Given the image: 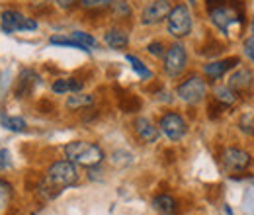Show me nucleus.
I'll list each match as a JSON object with an SVG mask.
<instances>
[{
	"label": "nucleus",
	"mask_w": 254,
	"mask_h": 215,
	"mask_svg": "<svg viewBox=\"0 0 254 215\" xmlns=\"http://www.w3.org/2000/svg\"><path fill=\"white\" fill-rule=\"evenodd\" d=\"M209 18H211V24L223 33H229L231 28L235 24H245V8L239 0H229V4H225L221 8L209 12Z\"/></svg>",
	"instance_id": "obj_2"
},
{
	"label": "nucleus",
	"mask_w": 254,
	"mask_h": 215,
	"mask_svg": "<svg viewBox=\"0 0 254 215\" xmlns=\"http://www.w3.org/2000/svg\"><path fill=\"white\" fill-rule=\"evenodd\" d=\"M188 65V53H186V47L182 43H172L166 53H164V72L170 76V78H176L184 72Z\"/></svg>",
	"instance_id": "obj_6"
},
{
	"label": "nucleus",
	"mask_w": 254,
	"mask_h": 215,
	"mask_svg": "<svg viewBox=\"0 0 254 215\" xmlns=\"http://www.w3.org/2000/svg\"><path fill=\"white\" fill-rule=\"evenodd\" d=\"M166 26L168 33L172 37H186L191 31V12L186 4H176L172 6L168 18H166Z\"/></svg>",
	"instance_id": "obj_4"
},
{
	"label": "nucleus",
	"mask_w": 254,
	"mask_h": 215,
	"mask_svg": "<svg viewBox=\"0 0 254 215\" xmlns=\"http://www.w3.org/2000/svg\"><path fill=\"white\" fill-rule=\"evenodd\" d=\"M213 100H217L225 108H229V106H235L239 102V92H235L229 84L227 86H217L213 90Z\"/></svg>",
	"instance_id": "obj_18"
},
{
	"label": "nucleus",
	"mask_w": 254,
	"mask_h": 215,
	"mask_svg": "<svg viewBox=\"0 0 254 215\" xmlns=\"http://www.w3.org/2000/svg\"><path fill=\"white\" fill-rule=\"evenodd\" d=\"M10 194H12V186L4 182V180H0V206H4L10 200Z\"/></svg>",
	"instance_id": "obj_29"
},
{
	"label": "nucleus",
	"mask_w": 254,
	"mask_h": 215,
	"mask_svg": "<svg viewBox=\"0 0 254 215\" xmlns=\"http://www.w3.org/2000/svg\"><path fill=\"white\" fill-rule=\"evenodd\" d=\"M114 0H80L78 4L84 10H106L108 6H112Z\"/></svg>",
	"instance_id": "obj_25"
},
{
	"label": "nucleus",
	"mask_w": 254,
	"mask_h": 215,
	"mask_svg": "<svg viewBox=\"0 0 254 215\" xmlns=\"http://www.w3.org/2000/svg\"><path fill=\"white\" fill-rule=\"evenodd\" d=\"M57 2V6L59 8H63V10H68V8H72L76 2H80V0H55Z\"/></svg>",
	"instance_id": "obj_34"
},
{
	"label": "nucleus",
	"mask_w": 254,
	"mask_h": 215,
	"mask_svg": "<svg viewBox=\"0 0 254 215\" xmlns=\"http://www.w3.org/2000/svg\"><path fill=\"white\" fill-rule=\"evenodd\" d=\"M133 127H135L137 137H139L143 143H155L160 135V129L151 122L149 118H137L135 123H133Z\"/></svg>",
	"instance_id": "obj_13"
},
{
	"label": "nucleus",
	"mask_w": 254,
	"mask_h": 215,
	"mask_svg": "<svg viewBox=\"0 0 254 215\" xmlns=\"http://www.w3.org/2000/svg\"><path fill=\"white\" fill-rule=\"evenodd\" d=\"M147 51H149L151 55H155V57H164L166 47H164V43H160V41H153V43L147 45Z\"/></svg>",
	"instance_id": "obj_28"
},
{
	"label": "nucleus",
	"mask_w": 254,
	"mask_h": 215,
	"mask_svg": "<svg viewBox=\"0 0 254 215\" xmlns=\"http://www.w3.org/2000/svg\"><path fill=\"white\" fill-rule=\"evenodd\" d=\"M78 180V168L72 160H57L53 162L49 168H47V174H45V182L55 188L57 192H61L63 188L76 184Z\"/></svg>",
	"instance_id": "obj_3"
},
{
	"label": "nucleus",
	"mask_w": 254,
	"mask_h": 215,
	"mask_svg": "<svg viewBox=\"0 0 254 215\" xmlns=\"http://www.w3.org/2000/svg\"><path fill=\"white\" fill-rule=\"evenodd\" d=\"M12 162H10V153L6 151V149H0V170H4V168H8Z\"/></svg>",
	"instance_id": "obj_33"
},
{
	"label": "nucleus",
	"mask_w": 254,
	"mask_h": 215,
	"mask_svg": "<svg viewBox=\"0 0 254 215\" xmlns=\"http://www.w3.org/2000/svg\"><path fill=\"white\" fill-rule=\"evenodd\" d=\"M253 35H254V22H253Z\"/></svg>",
	"instance_id": "obj_35"
},
{
	"label": "nucleus",
	"mask_w": 254,
	"mask_h": 215,
	"mask_svg": "<svg viewBox=\"0 0 254 215\" xmlns=\"http://www.w3.org/2000/svg\"><path fill=\"white\" fill-rule=\"evenodd\" d=\"M241 129L247 135H254V116H245L243 122H241Z\"/></svg>",
	"instance_id": "obj_30"
},
{
	"label": "nucleus",
	"mask_w": 254,
	"mask_h": 215,
	"mask_svg": "<svg viewBox=\"0 0 254 215\" xmlns=\"http://www.w3.org/2000/svg\"><path fill=\"white\" fill-rule=\"evenodd\" d=\"M92 104H94V98L90 94L74 92V96H68V100H66L68 110H82V108H90Z\"/></svg>",
	"instance_id": "obj_19"
},
{
	"label": "nucleus",
	"mask_w": 254,
	"mask_h": 215,
	"mask_svg": "<svg viewBox=\"0 0 254 215\" xmlns=\"http://www.w3.org/2000/svg\"><path fill=\"white\" fill-rule=\"evenodd\" d=\"M51 90L55 94H68V92H80L82 90V82L78 78H59L53 82Z\"/></svg>",
	"instance_id": "obj_17"
},
{
	"label": "nucleus",
	"mask_w": 254,
	"mask_h": 215,
	"mask_svg": "<svg viewBox=\"0 0 254 215\" xmlns=\"http://www.w3.org/2000/svg\"><path fill=\"white\" fill-rule=\"evenodd\" d=\"M225 4H229V0H205V8H207V12H213V10H217V8H221Z\"/></svg>",
	"instance_id": "obj_32"
},
{
	"label": "nucleus",
	"mask_w": 254,
	"mask_h": 215,
	"mask_svg": "<svg viewBox=\"0 0 254 215\" xmlns=\"http://www.w3.org/2000/svg\"><path fill=\"white\" fill-rule=\"evenodd\" d=\"M153 208L159 215H176L178 212V204L172 196L168 194H160L153 200Z\"/></svg>",
	"instance_id": "obj_15"
},
{
	"label": "nucleus",
	"mask_w": 254,
	"mask_h": 215,
	"mask_svg": "<svg viewBox=\"0 0 254 215\" xmlns=\"http://www.w3.org/2000/svg\"><path fill=\"white\" fill-rule=\"evenodd\" d=\"M0 28L4 33H16V31H33L37 30V22L33 18H28L20 14L18 10H4L0 14Z\"/></svg>",
	"instance_id": "obj_5"
},
{
	"label": "nucleus",
	"mask_w": 254,
	"mask_h": 215,
	"mask_svg": "<svg viewBox=\"0 0 254 215\" xmlns=\"http://www.w3.org/2000/svg\"><path fill=\"white\" fill-rule=\"evenodd\" d=\"M170 10H172L170 0H153V2H149L143 8V12H141V24L143 26H157L162 20L168 18Z\"/></svg>",
	"instance_id": "obj_10"
},
{
	"label": "nucleus",
	"mask_w": 254,
	"mask_h": 215,
	"mask_svg": "<svg viewBox=\"0 0 254 215\" xmlns=\"http://www.w3.org/2000/svg\"><path fill=\"white\" fill-rule=\"evenodd\" d=\"M245 53H247V57L254 63V35H251V37L245 41Z\"/></svg>",
	"instance_id": "obj_31"
},
{
	"label": "nucleus",
	"mask_w": 254,
	"mask_h": 215,
	"mask_svg": "<svg viewBox=\"0 0 254 215\" xmlns=\"http://www.w3.org/2000/svg\"><path fill=\"white\" fill-rule=\"evenodd\" d=\"M64 154L68 160H72L74 164L92 168L98 166L104 160V151L100 145L96 143H88V141H72L64 145Z\"/></svg>",
	"instance_id": "obj_1"
},
{
	"label": "nucleus",
	"mask_w": 254,
	"mask_h": 215,
	"mask_svg": "<svg viewBox=\"0 0 254 215\" xmlns=\"http://www.w3.org/2000/svg\"><path fill=\"white\" fill-rule=\"evenodd\" d=\"M39 84V74L32 71V69H24L22 72H20V76H18V80H16V88H14V92L18 98H26V96H30L33 92V88Z\"/></svg>",
	"instance_id": "obj_12"
},
{
	"label": "nucleus",
	"mask_w": 254,
	"mask_h": 215,
	"mask_svg": "<svg viewBox=\"0 0 254 215\" xmlns=\"http://www.w3.org/2000/svg\"><path fill=\"white\" fill-rule=\"evenodd\" d=\"M141 106H143V102H141V98L135 96V94H124V96H120V108H122V112H126V114H135V112H139Z\"/></svg>",
	"instance_id": "obj_20"
},
{
	"label": "nucleus",
	"mask_w": 254,
	"mask_h": 215,
	"mask_svg": "<svg viewBox=\"0 0 254 215\" xmlns=\"http://www.w3.org/2000/svg\"><path fill=\"white\" fill-rule=\"evenodd\" d=\"M235 65H239V57H229V59H223V61H213L203 65V74L209 78V80H219L225 76V72L229 69H233Z\"/></svg>",
	"instance_id": "obj_14"
},
{
	"label": "nucleus",
	"mask_w": 254,
	"mask_h": 215,
	"mask_svg": "<svg viewBox=\"0 0 254 215\" xmlns=\"http://www.w3.org/2000/svg\"><path fill=\"white\" fill-rule=\"evenodd\" d=\"M104 41H106V45L112 47V49H126L127 43H129V35H127L122 28H112V30L106 31Z\"/></svg>",
	"instance_id": "obj_16"
},
{
	"label": "nucleus",
	"mask_w": 254,
	"mask_h": 215,
	"mask_svg": "<svg viewBox=\"0 0 254 215\" xmlns=\"http://www.w3.org/2000/svg\"><path fill=\"white\" fill-rule=\"evenodd\" d=\"M223 51V45L219 41H215V39H209V43L201 49V55H217V53H221Z\"/></svg>",
	"instance_id": "obj_27"
},
{
	"label": "nucleus",
	"mask_w": 254,
	"mask_h": 215,
	"mask_svg": "<svg viewBox=\"0 0 254 215\" xmlns=\"http://www.w3.org/2000/svg\"><path fill=\"white\" fill-rule=\"evenodd\" d=\"M176 94H178V98L182 100V102H186V104H199L203 98H205V94H207V82L201 78V76H197V74H193L190 76L188 80H184L178 88H176Z\"/></svg>",
	"instance_id": "obj_7"
},
{
	"label": "nucleus",
	"mask_w": 254,
	"mask_h": 215,
	"mask_svg": "<svg viewBox=\"0 0 254 215\" xmlns=\"http://www.w3.org/2000/svg\"><path fill=\"white\" fill-rule=\"evenodd\" d=\"M112 6H114V14H116L118 18H127V16H131V8H129V4H127L126 0H116V2H112Z\"/></svg>",
	"instance_id": "obj_26"
},
{
	"label": "nucleus",
	"mask_w": 254,
	"mask_h": 215,
	"mask_svg": "<svg viewBox=\"0 0 254 215\" xmlns=\"http://www.w3.org/2000/svg\"><path fill=\"white\" fill-rule=\"evenodd\" d=\"M2 125L10 131H24L26 129V122L22 118H10V116H2Z\"/></svg>",
	"instance_id": "obj_24"
},
{
	"label": "nucleus",
	"mask_w": 254,
	"mask_h": 215,
	"mask_svg": "<svg viewBox=\"0 0 254 215\" xmlns=\"http://www.w3.org/2000/svg\"><path fill=\"white\" fill-rule=\"evenodd\" d=\"M235 92H245L249 90L254 84V71L251 67H241L239 71H235L231 76H229V82H227Z\"/></svg>",
	"instance_id": "obj_11"
},
{
	"label": "nucleus",
	"mask_w": 254,
	"mask_h": 215,
	"mask_svg": "<svg viewBox=\"0 0 254 215\" xmlns=\"http://www.w3.org/2000/svg\"><path fill=\"white\" fill-rule=\"evenodd\" d=\"M70 37H72V39H76V41H78L86 51H90V49H94L96 47V39L90 35V33H86V31H72V33H70Z\"/></svg>",
	"instance_id": "obj_22"
},
{
	"label": "nucleus",
	"mask_w": 254,
	"mask_h": 215,
	"mask_svg": "<svg viewBox=\"0 0 254 215\" xmlns=\"http://www.w3.org/2000/svg\"><path fill=\"white\" fill-rule=\"evenodd\" d=\"M221 164L227 172H245L253 164V154L239 147H227L221 154Z\"/></svg>",
	"instance_id": "obj_8"
},
{
	"label": "nucleus",
	"mask_w": 254,
	"mask_h": 215,
	"mask_svg": "<svg viewBox=\"0 0 254 215\" xmlns=\"http://www.w3.org/2000/svg\"><path fill=\"white\" fill-rule=\"evenodd\" d=\"M159 129H160V133H164L170 141H180V139H184V135L188 133V123H186V120H184L180 114H176V112H166V114L160 118Z\"/></svg>",
	"instance_id": "obj_9"
},
{
	"label": "nucleus",
	"mask_w": 254,
	"mask_h": 215,
	"mask_svg": "<svg viewBox=\"0 0 254 215\" xmlns=\"http://www.w3.org/2000/svg\"><path fill=\"white\" fill-rule=\"evenodd\" d=\"M127 61L131 63V67H133V71L141 76V78H151L153 76V72L147 69V65L141 61L139 57H135V55H127Z\"/></svg>",
	"instance_id": "obj_21"
},
{
	"label": "nucleus",
	"mask_w": 254,
	"mask_h": 215,
	"mask_svg": "<svg viewBox=\"0 0 254 215\" xmlns=\"http://www.w3.org/2000/svg\"><path fill=\"white\" fill-rule=\"evenodd\" d=\"M49 43L51 45H63V47H74V49H80V51H86L76 39H72L70 35L68 37H61V35H53L51 39H49Z\"/></svg>",
	"instance_id": "obj_23"
}]
</instances>
